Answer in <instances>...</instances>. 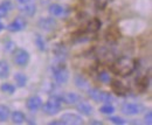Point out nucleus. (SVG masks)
I'll use <instances>...</instances> for the list:
<instances>
[{
	"label": "nucleus",
	"instance_id": "11",
	"mask_svg": "<svg viewBox=\"0 0 152 125\" xmlns=\"http://www.w3.org/2000/svg\"><path fill=\"white\" fill-rule=\"evenodd\" d=\"M122 111L125 113V115H137L140 112V107H138L137 104H133V103H124L122 105Z\"/></svg>",
	"mask_w": 152,
	"mask_h": 125
},
{
	"label": "nucleus",
	"instance_id": "12",
	"mask_svg": "<svg viewBox=\"0 0 152 125\" xmlns=\"http://www.w3.org/2000/svg\"><path fill=\"white\" fill-rule=\"evenodd\" d=\"M20 12H22L25 15H28V17H32L37 12V7L33 2H29V4H22L20 6Z\"/></svg>",
	"mask_w": 152,
	"mask_h": 125
},
{
	"label": "nucleus",
	"instance_id": "27",
	"mask_svg": "<svg viewBox=\"0 0 152 125\" xmlns=\"http://www.w3.org/2000/svg\"><path fill=\"white\" fill-rule=\"evenodd\" d=\"M35 43H37V46H38V48L40 50H45L46 49L45 41H43L42 36L40 35V34H37V36H35Z\"/></svg>",
	"mask_w": 152,
	"mask_h": 125
},
{
	"label": "nucleus",
	"instance_id": "31",
	"mask_svg": "<svg viewBox=\"0 0 152 125\" xmlns=\"http://www.w3.org/2000/svg\"><path fill=\"white\" fill-rule=\"evenodd\" d=\"M90 124H96V125H102L103 123L102 122H98V121H93V122H90Z\"/></svg>",
	"mask_w": 152,
	"mask_h": 125
},
{
	"label": "nucleus",
	"instance_id": "21",
	"mask_svg": "<svg viewBox=\"0 0 152 125\" xmlns=\"http://www.w3.org/2000/svg\"><path fill=\"white\" fill-rule=\"evenodd\" d=\"M49 13L54 17H58L63 13V7L57 5V4H53V5L49 6Z\"/></svg>",
	"mask_w": 152,
	"mask_h": 125
},
{
	"label": "nucleus",
	"instance_id": "13",
	"mask_svg": "<svg viewBox=\"0 0 152 125\" xmlns=\"http://www.w3.org/2000/svg\"><path fill=\"white\" fill-rule=\"evenodd\" d=\"M101 26H102V22H101L99 19L98 18L91 19L88 22V25H87V32L88 33H96L97 31H99Z\"/></svg>",
	"mask_w": 152,
	"mask_h": 125
},
{
	"label": "nucleus",
	"instance_id": "4",
	"mask_svg": "<svg viewBox=\"0 0 152 125\" xmlns=\"http://www.w3.org/2000/svg\"><path fill=\"white\" fill-rule=\"evenodd\" d=\"M53 72H54V77H55L56 82L60 83V84L66 83V82L68 81V78H69L68 69H67L63 64H60V66H57V67H54Z\"/></svg>",
	"mask_w": 152,
	"mask_h": 125
},
{
	"label": "nucleus",
	"instance_id": "19",
	"mask_svg": "<svg viewBox=\"0 0 152 125\" xmlns=\"http://www.w3.org/2000/svg\"><path fill=\"white\" fill-rule=\"evenodd\" d=\"M26 121V116L21 111H14L12 113V122L14 124H22Z\"/></svg>",
	"mask_w": 152,
	"mask_h": 125
},
{
	"label": "nucleus",
	"instance_id": "1",
	"mask_svg": "<svg viewBox=\"0 0 152 125\" xmlns=\"http://www.w3.org/2000/svg\"><path fill=\"white\" fill-rule=\"evenodd\" d=\"M136 61L129 56H121L115 60L110 67L111 72L119 76H129L136 70Z\"/></svg>",
	"mask_w": 152,
	"mask_h": 125
},
{
	"label": "nucleus",
	"instance_id": "16",
	"mask_svg": "<svg viewBox=\"0 0 152 125\" xmlns=\"http://www.w3.org/2000/svg\"><path fill=\"white\" fill-rule=\"evenodd\" d=\"M76 109L82 113V115H86V116H90L91 112H93V107L87 103V102H80L77 105H76Z\"/></svg>",
	"mask_w": 152,
	"mask_h": 125
},
{
	"label": "nucleus",
	"instance_id": "8",
	"mask_svg": "<svg viewBox=\"0 0 152 125\" xmlns=\"http://www.w3.org/2000/svg\"><path fill=\"white\" fill-rule=\"evenodd\" d=\"M7 31L8 32H12V33H15V32H20L22 31L23 28H26V21L23 18H17L14 21H12L7 27Z\"/></svg>",
	"mask_w": 152,
	"mask_h": 125
},
{
	"label": "nucleus",
	"instance_id": "26",
	"mask_svg": "<svg viewBox=\"0 0 152 125\" xmlns=\"http://www.w3.org/2000/svg\"><path fill=\"white\" fill-rule=\"evenodd\" d=\"M99 111L102 113H104V115H111V113L115 112V107L113 105H110V104H105V105H103L99 109Z\"/></svg>",
	"mask_w": 152,
	"mask_h": 125
},
{
	"label": "nucleus",
	"instance_id": "22",
	"mask_svg": "<svg viewBox=\"0 0 152 125\" xmlns=\"http://www.w3.org/2000/svg\"><path fill=\"white\" fill-rule=\"evenodd\" d=\"M0 90H1L2 92H5V94L12 95V94H14V91H15V87H14L13 84H11V83H2V84L0 86Z\"/></svg>",
	"mask_w": 152,
	"mask_h": 125
},
{
	"label": "nucleus",
	"instance_id": "9",
	"mask_svg": "<svg viewBox=\"0 0 152 125\" xmlns=\"http://www.w3.org/2000/svg\"><path fill=\"white\" fill-rule=\"evenodd\" d=\"M42 105V99L37 96V95H34V96H31L28 99H27V102H26V107L28 110H32V111H35V110H38L40 109Z\"/></svg>",
	"mask_w": 152,
	"mask_h": 125
},
{
	"label": "nucleus",
	"instance_id": "14",
	"mask_svg": "<svg viewBox=\"0 0 152 125\" xmlns=\"http://www.w3.org/2000/svg\"><path fill=\"white\" fill-rule=\"evenodd\" d=\"M60 97H61V101L67 103V104H74L78 99V96L76 94H74V92H64Z\"/></svg>",
	"mask_w": 152,
	"mask_h": 125
},
{
	"label": "nucleus",
	"instance_id": "23",
	"mask_svg": "<svg viewBox=\"0 0 152 125\" xmlns=\"http://www.w3.org/2000/svg\"><path fill=\"white\" fill-rule=\"evenodd\" d=\"M10 117V109L5 105H0V122H6Z\"/></svg>",
	"mask_w": 152,
	"mask_h": 125
},
{
	"label": "nucleus",
	"instance_id": "17",
	"mask_svg": "<svg viewBox=\"0 0 152 125\" xmlns=\"http://www.w3.org/2000/svg\"><path fill=\"white\" fill-rule=\"evenodd\" d=\"M12 2L10 0H5L0 4V19L7 15V13L12 10Z\"/></svg>",
	"mask_w": 152,
	"mask_h": 125
},
{
	"label": "nucleus",
	"instance_id": "3",
	"mask_svg": "<svg viewBox=\"0 0 152 125\" xmlns=\"http://www.w3.org/2000/svg\"><path fill=\"white\" fill-rule=\"evenodd\" d=\"M89 96H90L91 99H94L96 102H104V103H108V102H110V101L113 99V97H111V95H110L109 92L102 91V90L96 89V88L89 90Z\"/></svg>",
	"mask_w": 152,
	"mask_h": 125
},
{
	"label": "nucleus",
	"instance_id": "24",
	"mask_svg": "<svg viewBox=\"0 0 152 125\" xmlns=\"http://www.w3.org/2000/svg\"><path fill=\"white\" fill-rule=\"evenodd\" d=\"M75 83H76V86H77L78 88H81V89L88 87V81H87L83 76H81V75H77L75 77Z\"/></svg>",
	"mask_w": 152,
	"mask_h": 125
},
{
	"label": "nucleus",
	"instance_id": "5",
	"mask_svg": "<svg viewBox=\"0 0 152 125\" xmlns=\"http://www.w3.org/2000/svg\"><path fill=\"white\" fill-rule=\"evenodd\" d=\"M61 122L67 125H81L83 124V118L76 113H63L61 116Z\"/></svg>",
	"mask_w": 152,
	"mask_h": 125
},
{
	"label": "nucleus",
	"instance_id": "25",
	"mask_svg": "<svg viewBox=\"0 0 152 125\" xmlns=\"http://www.w3.org/2000/svg\"><path fill=\"white\" fill-rule=\"evenodd\" d=\"M98 80L102 82V83H105V84H108L110 81H111V78H110V75L108 74L107 72H102L98 74Z\"/></svg>",
	"mask_w": 152,
	"mask_h": 125
},
{
	"label": "nucleus",
	"instance_id": "7",
	"mask_svg": "<svg viewBox=\"0 0 152 125\" xmlns=\"http://www.w3.org/2000/svg\"><path fill=\"white\" fill-rule=\"evenodd\" d=\"M38 26L43 31H53L56 28L57 22L54 18H41L38 21Z\"/></svg>",
	"mask_w": 152,
	"mask_h": 125
},
{
	"label": "nucleus",
	"instance_id": "15",
	"mask_svg": "<svg viewBox=\"0 0 152 125\" xmlns=\"http://www.w3.org/2000/svg\"><path fill=\"white\" fill-rule=\"evenodd\" d=\"M137 82V87L140 91H145V90L149 88V84H150V77L146 76V75H143L140 76L138 80H136Z\"/></svg>",
	"mask_w": 152,
	"mask_h": 125
},
{
	"label": "nucleus",
	"instance_id": "10",
	"mask_svg": "<svg viewBox=\"0 0 152 125\" xmlns=\"http://www.w3.org/2000/svg\"><path fill=\"white\" fill-rule=\"evenodd\" d=\"M111 89L114 90L115 92L119 96H125L129 91V88L121 81H113L111 83Z\"/></svg>",
	"mask_w": 152,
	"mask_h": 125
},
{
	"label": "nucleus",
	"instance_id": "18",
	"mask_svg": "<svg viewBox=\"0 0 152 125\" xmlns=\"http://www.w3.org/2000/svg\"><path fill=\"white\" fill-rule=\"evenodd\" d=\"M10 75V66L6 61L4 60H0V78L4 80V78H7Z\"/></svg>",
	"mask_w": 152,
	"mask_h": 125
},
{
	"label": "nucleus",
	"instance_id": "29",
	"mask_svg": "<svg viewBox=\"0 0 152 125\" xmlns=\"http://www.w3.org/2000/svg\"><path fill=\"white\" fill-rule=\"evenodd\" d=\"M145 121H146V123L149 125L152 124V112L151 111H149L146 115H145Z\"/></svg>",
	"mask_w": 152,
	"mask_h": 125
},
{
	"label": "nucleus",
	"instance_id": "30",
	"mask_svg": "<svg viewBox=\"0 0 152 125\" xmlns=\"http://www.w3.org/2000/svg\"><path fill=\"white\" fill-rule=\"evenodd\" d=\"M18 2H19L20 5H22V4H29V2H33V0H17Z\"/></svg>",
	"mask_w": 152,
	"mask_h": 125
},
{
	"label": "nucleus",
	"instance_id": "6",
	"mask_svg": "<svg viewBox=\"0 0 152 125\" xmlns=\"http://www.w3.org/2000/svg\"><path fill=\"white\" fill-rule=\"evenodd\" d=\"M14 62L20 66V67H25V66H27V63L29 62V54L27 50H25V49H17L15 52H14Z\"/></svg>",
	"mask_w": 152,
	"mask_h": 125
},
{
	"label": "nucleus",
	"instance_id": "20",
	"mask_svg": "<svg viewBox=\"0 0 152 125\" xmlns=\"http://www.w3.org/2000/svg\"><path fill=\"white\" fill-rule=\"evenodd\" d=\"M14 81H15L17 86H18V87H21V88L27 84V77H26V75L22 74V72H17V74L14 75Z\"/></svg>",
	"mask_w": 152,
	"mask_h": 125
},
{
	"label": "nucleus",
	"instance_id": "28",
	"mask_svg": "<svg viewBox=\"0 0 152 125\" xmlns=\"http://www.w3.org/2000/svg\"><path fill=\"white\" fill-rule=\"evenodd\" d=\"M109 121H111L114 124H118V125L125 124V121H124L123 118H121V117H117V116H113V117H110V118H109Z\"/></svg>",
	"mask_w": 152,
	"mask_h": 125
},
{
	"label": "nucleus",
	"instance_id": "2",
	"mask_svg": "<svg viewBox=\"0 0 152 125\" xmlns=\"http://www.w3.org/2000/svg\"><path fill=\"white\" fill-rule=\"evenodd\" d=\"M61 97L60 96H53L50 97L46 104L43 105V112L49 115V116H53V115H56L57 112L61 110Z\"/></svg>",
	"mask_w": 152,
	"mask_h": 125
},
{
	"label": "nucleus",
	"instance_id": "32",
	"mask_svg": "<svg viewBox=\"0 0 152 125\" xmlns=\"http://www.w3.org/2000/svg\"><path fill=\"white\" fill-rule=\"evenodd\" d=\"M2 29H4V25H2V23H1V22H0V32H1V31H2Z\"/></svg>",
	"mask_w": 152,
	"mask_h": 125
}]
</instances>
